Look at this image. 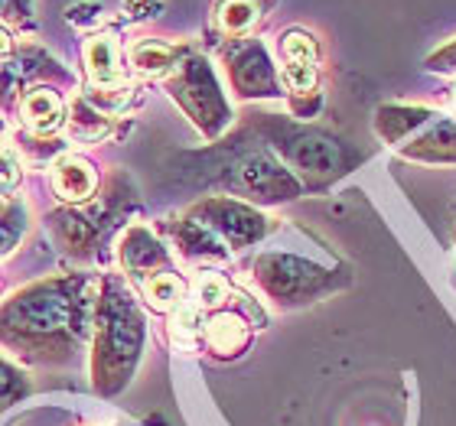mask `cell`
Here are the masks:
<instances>
[{
	"instance_id": "cell-1",
	"label": "cell",
	"mask_w": 456,
	"mask_h": 426,
	"mask_svg": "<svg viewBox=\"0 0 456 426\" xmlns=\"http://www.w3.org/2000/svg\"><path fill=\"white\" fill-rule=\"evenodd\" d=\"M375 131L404 160L456 166V121L434 108L385 105L375 114Z\"/></svg>"
},
{
	"instance_id": "cell-2",
	"label": "cell",
	"mask_w": 456,
	"mask_h": 426,
	"mask_svg": "<svg viewBox=\"0 0 456 426\" xmlns=\"http://www.w3.org/2000/svg\"><path fill=\"white\" fill-rule=\"evenodd\" d=\"M86 284L82 280H46L13 296L4 309L0 326L23 335H59V332H82L86 319Z\"/></svg>"
},
{
	"instance_id": "cell-3",
	"label": "cell",
	"mask_w": 456,
	"mask_h": 426,
	"mask_svg": "<svg viewBox=\"0 0 456 426\" xmlns=\"http://www.w3.org/2000/svg\"><path fill=\"white\" fill-rule=\"evenodd\" d=\"M143 349V319L131 293L118 280H108L98 316V378H111V388H121L131 378Z\"/></svg>"
},
{
	"instance_id": "cell-4",
	"label": "cell",
	"mask_w": 456,
	"mask_h": 426,
	"mask_svg": "<svg viewBox=\"0 0 456 426\" xmlns=\"http://www.w3.org/2000/svg\"><path fill=\"white\" fill-rule=\"evenodd\" d=\"M167 92L173 101L190 114V121L200 127L206 137H219L228 124V105L219 88V78L202 56H180L176 68L167 76Z\"/></svg>"
},
{
	"instance_id": "cell-5",
	"label": "cell",
	"mask_w": 456,
	"mask_h": 426,
	"mask_svg": "<svg viewBox=\"0 0 456 426\" xmlns=\"http://www.w3.org/2000/svg\"><path fill=\"white\" fill-rule=\"evenodd\" d=\"M255 280L277 306H304L316 296L330 293L342 284V277H333L314 261L294 254H261L255 261Z\"/></svg>"
},
{
	"instance_id": "cell-6",
	"label": "cell",
	"mask_w": 456,
	"mask_h": 426,
	"mask_svg": "<svg viewBox=\"0 0 456 426\" xmlns=\"http://www.w3.org/2000/svg\"><path fill=\"white\" fill-rule=\"evenodd\" d=\"M190 218L200 221L202 228H209L228 251H241L248 245H257L267 235V218L235 199H206L200 205H192Z\"/></svg>"
},
{
	"instance_id": "cell-7",
	"label": "cell",
	"mask_w": 456,
	"mask_h": 426,
	"mask_svg": "<svg viewBox=\"0 0 456 426\" xmlns=\"http://www.w3.org/2000/svg\"><path fill=\"white\" fill-rule=\"evenodd\" d=\"M277 150L284 153V160L294 170L306 173L316 182H326L346 173V153L339 143L323 137V133H284V137H277Z\"/></svg>"
},
{
	"instance_id": "cell-8",
	"label": "cell",
	"mask_w": 456,
	"mask_h": 426,
	"mask_svg": "<svg viewBox=\"0 0 456 426\" xmlns=\"http://www.w3.org/2000/svg\"><path fill=\"white\" fill-rule=\"evenodd\" d=\"M228 82L238 98H271L277 95V72L267 49L257 39H241L225 52Z\"/></svg>"
},
{
	"instance_id": "cell-9",
	"label": "cell",
	"mask_w": 456,
	"mask_h": 426,
	"mask_svg": "<svg viewBox=\"0 0 456 426\" xmlns=\"http://www.w3.org/2000/svg\"><path fill=\"white\" fill-rule=\"evenodd\" d=\"M281 78L284 85L290 88L294 95V108L310 98V101H320L316 95V82H320V72H316V62H320V49H316L314 36H306L304 29H290L281 36Z\"/></svg>"
},
{
	"instance_id": "cell-10",
	"label": "cell",
	"mask_w": 456,
	"mask_h": 426,
	"mask_svg": "<svg viewBox=\"0 0 456 426\" xmlns=\"http://www.w3.org/2000/svg\"><path fill=\"white\" fill-rule=\"evenodd\" d=\"M121 264L137 286H141L143 280H151V277L163 274V270H173L167 247H163L160 241L147 231V228H131V231L124 235Z\"/></svg>"
},
{
	"instance_id": "cell-11",
	"label": "cell",
	"mask_w": 456,
	"mask_h": 426,
	"mask_svg": "<svg viewBox=\"0 0 456 426\" xmlns=\"http://www.w3.org/2000/svg\"><path fill=\"white\" fill-rule=\"evenodd\" d=\"M20 121L23 127L39 137H46V133H56L66 121V105H62V95H59L56 88H29L23 101H20Z\"/></svg>"
},
{
	"instance_id": "cell-12",
	"label": "cell",
	"mask_w": 456,
	"mask_h": 426,
	"mask_svg": "<svg viewBox=\"0 0 456 426\" xmlns=\"http://www.w3.org/2000/svg\"><path fill=\"white\" fill-rule=\"evenodd\" d=\"M53 189L62 202H86L98 189V173L86 157H62L53 166Z\"/></svg>"
},
{
	"instance_id": "cell-13",
	"label": "cell",
	"mask_w": 456,
	"mask_h": 426,
	"mask_svg": "<svg viewBox=\"0 0 456 426\" xmlns=\"http://www.w3.org/2000/svg\"><path fill=\"white\" fill-rule=\"evenodd\" d=\"M86 56V72L95 88H111L121 82V49L111 33H98L82 49Z\"/></svg>"
},
{
	"instance_id": "cell-14",
	"label": "cell",
	"mask_w": 456,
	"mask_h": 426,
	"mask_svg": "<svg viewBox=\"0 0 456 426\" xmlns=\"http://www.w3.org/2000/svg\"><path fill=\"white\" fill-rule=\"evenodd\" d=\"M202 339L209 342V349L219 355V358H232V355H241L251 339V329H248V319L238 313H216L202 322Z\"/></svg>"
},
{
	"instance_id": "cell-15",
	"label": "cell",
	"mask_w": 456,
	"mask_h": 426,
	"mask_svg": "<svg viewBox=\"0 0 456 426\" xmlns=\"http://www.w3.org/2000/svg\"><path fill=\"white\" fill-rule=\"evenodd\" d=\"M180 49L167 46V43H157V39H141L131 46V66L141 72V76H170L176 62H180Z\"/></svg>"
},
{
	"instance_id": "cell-16",
	"label": "cell",
	"mask_w": 456,
	"mask_h": 426,
	"mask_svg": "<svg viewBox=\"0 0 456 426\" xmlns=\"http://www.w3.org/2000/svg\"><path fill=\"white\" fill-rule=\"evenodd\" d=\"M141 293L157 313H173V309H180V303L186 300V284H183L173 270H163V274L143 280Z\"/></svg>"
},
{
	"instance_id": "cell-17",
	"label": "cell",
	"mask_w": 456,
	"mask_h": 426,
	"mask_svg": "<svg viewBox=\"0 0 456 426\" xmlns=\"http://www.w3.org/2000/svg\"><path fill=\"white\" fill-rule=\"evenodd\" d=\"M261 17V4L257 0H222L216 7V23L228 36H245Z\"/></svg>"
},
{
	"instance_id": "cell-18",
	"label": "cell",
	"mask_w": 456,
	"mask_h": 426,
	"mask_svg": "<svg viewBox=\"0 0 456 426\" xmlns=\"http://www.w3.org/2000/svg\"><path fill=\"white\" fill-rule=\"evenodd\" d=\"M232 296V286L222 274L216 270H202L196 277V284H192V300H196V309H222L225 300Z\"/></svg>"
},
{
	"instance_id": "cell-19",
	"label": "cell",
	"mask_w": 456,
	"mask_h": 426,
	"mask_svg": "<svg viewBox=\"0 0 456 426\" xmlns=\"http://www.w3.org/2000/svg\"><path fill=\"white\" fill-rule=\"evenodd\" d=\"M23 228H27V205L17 199L0 202V257H7L17 247Z\"/></svg>"
},
{
	"instance_id": "cell-20",
	"label": "cell",
	"mask_w": 456,
	"mask_h": 426,
	"mask_svg": "<svg viewBox=\"0 0 456 426\" xmlns=\"http://www.w3.org/2000/svg\"><path fill=\"white\" fill-rule=\"evenodd\" d=\"M0 23L4 27H29L33 23V0H0Z\"/></svg>"
},
{
	"instance_id": "cell-21",
	"label": "cell",
	"mask_w": 456,
	"mask_h": 426,
	"mask_svg": "<svg viewBox=\"0 0 456 426\" xmlns=\"http://www.w3.org/2000/svg\"><path fill=\"white\" fill-rule=\"evenodd\" d=\"M20 186V163L10 150H0V196H7Z\"/></svg>"
},
{
	"instance_id": "cell-22",
	"label": "cell",
	"mask_w": 456,
	"mask_h": 426,
	"mask_svg": "<svg viewBox=\"0 0 456 426\" xmlns=\"http://www.w3.org/2000/svg\"><path fill=\"white\" fill-rule=\"evenodd\" d=\"M428 68L430 72H456V39L428 59Z\"/></svg>"
},
{
	"instance_id": "cell-23",
	"label": "cell",
	"mask_w": 456,
	"mask_h": 426,
	"mask_svg": "<svg viewBox=\"0 0 456 426\" xmlns=\"http://www.w3.org/2000/svg\"><path fill=\"white\" fill-rule=\"evenodd\" d=\"M13 56V36H10V29L0 23V62H7Z\"/></svg>"
},
{
	"instance_id": "cell-24",
	"label": "cell",
	"mask_w": 456,
	"mask_h": 426,
	"mask_svg": "<svg viewBox=\"0 0 456 426\" xmlns=\"http://www.w3.org/2000/svg\"><path fill=\"white\" fill-rule=\"evenodd\" d=\"M0 137H4V121H0Z\"/></svg>"
},
{
	"instance_id": "cell-25",
	"label": "cell",
	"mask_w": 456,
	"mask_h": 426,
	"mask_svg": "<svg viewBox=\"0 0 456 426\" xmlns=\"http://www.w3.org/2000/svg\"><path fill=\"white\" fill-rule=\"evenodd\" d=\"M453 108H456V88H453Z\"/></svg>"
}]
</instances>
